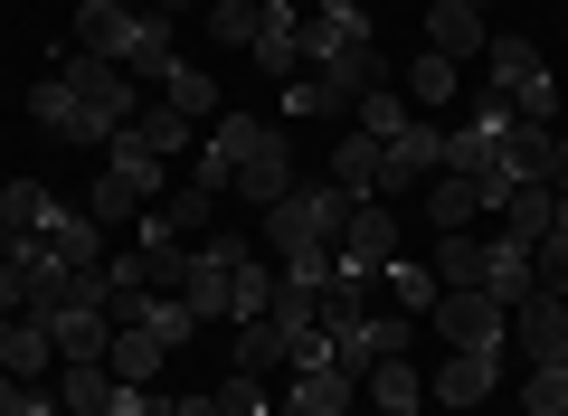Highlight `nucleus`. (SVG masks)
<instances>
[{
  "mask_svg": "<svg viewBox=\"0 0 568 416\" xmlns=\"http://www.w3.org/2000/svg\"><path fill=\"white\" fill-rule=\"evenodd\" d=\"M351 209H361V199L332 190V180H294V190L265 209V246H275L284 265H294V256H332L342 227H351Z\"/></svg>",
  "mask_w": 568,
  "mask_h": 416,
  "instance_id": "nucleus-2",
  "label": "nucleus"
},
{
  "mask_svg": "<svg viewBox=\"0 0 568 416\" xmlns=\"http://www.w3.org/2000/svg\"><path fill=\"white\" fill-rule=\"evenodd\" d=\"M29 114H39V133H58V142H114L95 114H85V95H67L58 77H48V85H29Z\"/></svg>",
  "mask_w": 568,
  "mask_h": 416,
  "instance_id": "nucleus-21",
  "label": "nucleus"
},
{
  "mask_svg": "<svg viewBox=\"0 0 568 416\" xmlns=\"http://www.w3.org/2000/svg\"><path fill=\"white\" fill-rule=\"evenodd\" d=\"M379 284L398 294V313H417V322L436 313V294H446V284H436V265H417V256H388V275H379Z\"/></svg>",
  "mask_w": 568,
  "mask_h": 416,
  "instance_id": "nucleus-32",
  "label": "nucleus"
},
{
  "mask_svg": "<svg viewBox=\"0 0 568 416\" xmlns=\"http://www.w3.org/2000/svg\"><path fill=\"white\" fill-rule=\"evenodd\" d=\"M0 313H29V275L10 256H0Z\"/></svg>",
  "mask_w": 568,
  "mask_h": 416,
  "instance_id": "nucleus-46",
  "label": "nucleus"
},
{
  "mask_svg": "<svg viewBox=\"0 0 568 416\" xmlns=\"http://www.w3.org/2000/svg\"><path fill=\"white\" fill-rule=\"evenodd\" d=\"M77 48L114 58L123 77H171V67H181L171 20L152 10V0H85V10H77Z\"/></svg>",
  "mask_w": 568,
  "mask_h": 416,
  "instance_id": "nucleus-1",
  "label": "nucleus"
},
{
  "mask_svg": "<svg viewBox=\"0 0 568 416\" xmlns=\"http://www.w3.org/2000/svg\"><path fill=\"white\" fill-rule=\"evenodd\" d=\"M123 133H133L142 152H162V161H181L190 142H200V123H190V114H171V104H152V114H133V123H123Z\"/></svg>",
  "mask_w": 568,
  "mask_h": 416,
  "instance_id": "nucleus-29",
  "label": "nucleus"
},
{
  "mask_svg": "<svg viewBox=\"0 0 568 416\" xmlns=\"http://www.w3.org/2000/svg\"><path fill=\"white\" fill-rule=\"evenodd\" d=\"M426 219H436V237H465V227L484 219V190H474L465 171H436L426 180Z\"/></svg>",
  "mask_w": 568,
  "mask_h": 416,
  "instance_id": "nucleus-24",
  "label": "nucleus"
},
{
  "mask_svg": "<svg viewBox=\"0 0 568 416\" xmlns=\"http://www.w3.org/2000/svg\"><path fill=\"white\" fill-rule=\"evenodd\" d=\"M493 219H503V237L540 246L549 227H559V190H549V180H511V190H503V209H493Z\"/></svg>",
  "mask_w": 568,
  "mask_h": 416,
  "instance_id": "nucleus-20",
  "label": "nucleus"
},
{
  "mask_svg": "<svg viewBox=\"0 0 568 416\" xmlns=\"http://www.w3.org/2000/svg\"><path fill=\"white\" fill-rule=\"evenodd\" d=\"M58 397L77 416H104V397H114V369H104V359H67L58 369Z\"/></svg>",
  "mask_w": 568,
  "mask_h": 416,
  "instance_id": "nucleus-34",
  "label": "nucleus"
},
{
  "mask_svg": "<svg viewBox=\"0 0 568 416\" xmlns=\"http://www.w3.org/2000/svg\"><path fill=\"white\" fill-rule=\"evenodd\" d=\"M549 190L568 199V133H559V152H549Z\"/></svg>",
  "mask_w": 568,
  "mask_h": 416,
  "instance_id": "nucleus-48",
  "label": "nucleus"
},
{
  "mask_svg": "<svg viewBox=\"0 0 568 416\" xmlns=\"http://www.w3.org/2000/svg\"><path fill=\"white\" fill-rule=\"evenodd\" d=\"M39 246H48V265H67V275H77V265H104V227L85 219V199H58V219L39 227Z\"/></svg>",
  "mask_w": 568,
  "mask_h": 416,
  "instance_id": "nucleus-16",
  "label": "nucleus"
},
{
  "mask_svg": "<svg viewBox=\"0 0 568 416\" xmlns=\"http://www.w3.org/2000/svg\"><path fill=\"white\" fill-rule=\"evenodd\" d=\"M521 416H568V359H530V378H521Z\"/></svg>",
  "mask_w": 568,
  "mask_h": 416,
  "instance_id": "nucleus-36",
  "label": "nucleus"
},
{
  "mask_svg": "<svg viewBox=\"0 0 568 416\" xmlns=\"http://www.w3.org/2000/svg\"><path fill=\"white\" fill-rule=\"evenodd\" d=\"M284 190H294V133H275V123H265L256 152L237 161V199H246V209H275Z\"/></svg>",
  "mask_w": 568,
  "mask_h": 416,
  "instance_id": "nucleus-12",
  "label": "nucleus"
},
{
  "mask_svg": "<svg viewBox=\"0 0 568 416\" xmlns=\"http://www.w3.org/2000/svg\"><path fill=\"white\" fill-rule=\"evenodd\" d=\"M530 284H540V256H530L521 237H484V294L503 303V313L530 294Z\"/></svg>",
  "mask_w": 568,
  "mask_h": 416,
  "instance_id": "nucleus-22",
  "label": "nucleus"
},
{
  "mask_svg": "<svg viewBox=\"0 0 568 416\" xmlns=\"http://www.w3.org/2000/svg\"><path fill=\"white\" fill-rule=\"evenodd\" d=\"M503 123H511V104H484V114H465V123L446 133V171L493 180V161H503Z\"/></svg>",
  "mask_w": 568,
  "mask_h": 416,
  "instance_id": "nucleus-14",
  "label": "nucleus"
},
{
  "mask_svg": "<svg viewBox=\"0 0 568 416\" xmlns=\"http://www.w3.org/2000/svg\"><path fill=\"white\" fill-rule=\"evenodd\" d=\"M256 133H265L256 114H219V123H209V133H200V152H190V190L227 199V190H237V161L256 152Z\"/></svg>",
  "mask_w": 568,
  "mask_h": 416,
  "instance_id": "nucleus-8",
  "label": "nucleus"
},
{
  "mask_svg": "<svg viewBox=\"0 0 568 416\" xmlns=\"http://www.w3.org/2000/svg\"><path fill=\"white\" fill-rule=\"evenodd\" d=\"M284 114H294V123H332V114H342V95H332L323 77H284Z\"/></svg>",
  "mask_w": 568,
  "mask_h": 416,
  "instance_id": "nucleus-43",
  "label": "nucleus"
},
{
  "mask_svg": "<svg viewBox=\"0 0 568 416\" xmlns=\"http://www.w3.org/2000/svg\"><path fill=\"white\" fill-rule=\"evenodd\" d=\"M162 104H171V114H190V123H209V114H219V85H209V67H171V77H162Z\"/></svg>",
  "mask_w": 568,
  "mask_h": 416,
  "instance_id": "nucleus-33",
  "label": "nucleus"
},
{
  "mask_svg": "<svg viewBox=\"0 0 568 416\" xmlns=\"http://www.w3.org/2000/svg\"><path fill=\"white\" fill-rule=\"evenodd\" d=\"M484 58H493V104H511L521 123H559V77L530 39H493Z\"/></svg>",
  "mask_w": 568,
  "mask_h": 416,
  "instance_id": "nucleus-4",
  "label": "nucleus"
},
{
  "mask_svg": "<svg viewBox=\"0 0 568 416\" xmlns=\"http://www.w3.org/2000/svg\"><path fill=\"white\" fill-rule=\"evenodd\" d=\"M256 256V237H237V227H209L200 246H190V275H181V303L200 322H227V303H237V265Z\"/></svg>",
  "mask_w": 568,
  "mask_h": 416,
  "instance_id": "nucleus-3",
  "label": "nucleus"
},
{
  "mask_svg": "<svg viewBox=\"0 0 568 416\" xmlns=\"http://www.w3.org/2000/svg\"><path fill=\"white\" fill-rule=\"evenodd\" d=\"M407 322H417V313H351L342 332H323V341H332V359L361 378V359H398L407 351Z\"/></svg>",
  "mask_w": 568,
  "mask_h": 416,
  "instance_id": "nucleus-10",
  "label": "nucleus"
},
{
  "mask_svg": "<svg viewBox=\"0 0 568 416\" xmlns=\"http://www.w3.org/2000/svg\"><path fill=\"white\" fill-rule=\"evenodd\" d=\"M104 416H171V397L152 388V378H114V397H104Z\"/></svg>",
  "mask_w": 568,
  "mask_h": 416,
  "instance_id": "nucleus-45",
  "label": "nucleus"
},
{
  "mask_svg": "<svg viewBox=\"0 0 568 416\" xmlns=\"http://www.w3.org/2000/svg\"><path fill=\"white\" fill-rule=\"evenodd\" d=\"M256 10H265V0H209V39L246 48V39H256Z\"/></svg>",
  "mask_w": 568,
  "mask_h": 416,
  "instance_id": "nucleus-44",
  "label": "nucleus"
},
{
  "mask_svg": "<svg viewBox=\"0 0 568 416\" xmlns=\"http://www.w3.org/2000/svg\"><path fill=\"white\" fill-rule=\"evenodd\" d=\"M436 171H446V133H436V123H407L398 142H379V199L426 190Z\"/></svg>",
  "mask_w": 568,
  "mask_h": 416,
  "instance_id": "nucleus-9",
  "label": "nucleus"
},
{
  "mask_svg": "<svg viewBox=\"0 0 568 416\" xmlns=\"http://www.w3.org/2000/svg\"><path fill=\"white\" fill-rule=\"evenodd\" d=\"M209 209H219V199H209V190H162V199H152V209H142V237H181V246H200L209 227H219V219H209Z\"/></svg>",
  "mask_w": 568,
  "mask_h": 416,
  "instance_id": "nucleus-19",
  "label": "nucleus"
},
{
  "mask_svg": "<svg viewBox=\"0 0 568 416\" xmlns=\"http://www.w3.org/2000/svg\"><path fill=\"white\" fill-rule=\"evenodd\" d=\"M142 209H152V199H142L133 180H123L114 161H104V180L85 190V219H95V227H142Z\"/></svg>",
  "mask_w": 568,
  "mask_h": 416,
  "instance_id": "nucleus-28",
  "label": "nucleus"
},
{
  "mask_svg": "<svg viewBox=\"0 0 568 416\" xmlns=\"http://www.w3.org/2000/svg\"><path fill=\"white\" fill-rule=\"evenodd\" d=\"M48 219H58V190L48 180H0V227L10 237H39Z\"/></svg>",
  "mask_w": 568,
  "mask_h": 416,
  "instance_id": "nucleus-27",
  "label": "nucleus"
},
{
  "mask_svg": "<svg viewBox=\"0 0 568 416\" xmlns=\"http://www.w3.org/2000/svg\"><path fill=\"white\" fill-rule=\"evenodd\" d=\"M398 95H407V104H446V95H455V58H436V48H426V58L407 67Z\"/></svg>",
  "mask_w": 568,
  "mask_h": 416,
  "instance_id": "nucleus-42",
  "label": "nucleus"
},
{
  "mask_svg": "<svg viewBox=\"0 0 568 416\" xmlns=\"http://www.w3.org/2000/svg\"><path fill=\"white\" fill-rule=\"evenodd\" d=\"M209 397H219V416H284L275 397H265V378H246V369H227Z\"/></svg>",
  "mask_w": 568,
  "mask_h": 416,
  "instance_id": "nucleus-41",
  "label": "nucleus"
},
{
  "mask_svg": "<svg viewBox=\"0 0 568 416\" xmlns=\"http://www.w3.org/2000/svg\"><path fill=\"white\" fill-rule=\"evenodd\" d=\"M388 256H398V209H379V199H361L342 227V246H332V284H379Z\"/></svg>",
  "mask_w": 568,
  "mask_h": 416,
  "instance_id": "nucleus-5",
  "label": "nucleus"
},
{
  "mask_svg": "<svg viewBox=\"0 0 568 416\" xmlns=\"http://www.w3.org/2000/svg\"><path fill=\"white\" fill-rule=\"evenodd\" d=\"M493 397V351H446L436 359V407H484Z\"/></svg>",
  "mask_w": 568,
  "mask_h": 416,
  "instance_id": "nucleus-23",
  "label": "nucleus"
},
{
  "mask_svg": "<svg viewBox=\"0 0 568 416\" xmlns=\"http://www.w3.org/2000/svg\"><path fill=\"white\" fill-rule=\"evenodd\" d=\"M426 48H436V58H484L493 29H484L474 0H426Z\"/></svg>",
  "mask_w": 568,
  "mask_h": 416,
  "instance_id": "nucleus-18",
  "label": "nucleus"
},
{
  "mask_svg": "<svg viewBox=\"0 0 568 416\" xmlns=\"http://www.w3.org/2000/svg\"><path fill=\"white\" fill-rule=\"evenodd\" d=\"M511 332H521L530 359H568V294L559 284H530V294L511 303Z\"/></svg>",
  "mask_w": 568,
  "mask_h": 416,
  "instance_id": "nucleus-13",
  "label": "nucleus"
},
{
  "mask_svg": "<svg viewBox=\"0 0 568 416\" xmlns=\"http://www.w3.org/2000/svg\"><path fill=\"white\" fill-rule=\"evenodd\" d=\"M313 322H237V359H227V369H246V378H275V369H294V341H304Z\"/></svg>",
  "mask_w": 568,
  "mask_h": 416,
  "instance_id": "nucleus-15",
  "label": "nucleus"
},
{
  "mask_svg": "<svg viewBox=\"0 0 568 416\" xmlns=\"http://www.w3.org/2000/svg\"><path fill=\"white\" fill-rule=\"evenodd\" d=\"M246 48H256V67H265V77H294V48H304V20H294L284 0H265V10H256V39H246Z\"/></svg>",
  "mask_w": 568,
  "mask_h": 416,
  "instance_id": "nucleus-25",
  "label": "nucleus"
},
{
  "mask_svg": "<svg viewBox=\"0 0 568 416\" xmlns=\"http://www.w3.org/2000/svg\"><path fill=\"white\" fill-rule=\"evenodd\" d=\"M265 313H275V265L246 256V265H237V303H227V322H265Z\"/></svg>",
  "mask_w": 568,
  "mask_h": 416,
  "instance_id": "nucleus-39",
  "label": "nucleus"
},
{
  "mask_svg": "<svg viewBox=\"0 0 568 416\" xmlns=\"http://www.w3.org/2000/svg\"><path fill=\"white\" fill-rule=\"evenodd\" d=\"M48 341H58V369H67V359H104V341H114V313H77V322H58Z\"/></svg>",
  "mask_w": 568,
  "mask_h": 416,
  "instance_id": "nucleus-37",
  "label": "nucleus"
},
{
  "mask_svg": "<svg viewBox=\"0 0 568 416\" xmlns=\"http://www.w3.org/2000/svg\"><path fill=\"white\" fill-rule=\"evenodd\" d=\"M474 10H493V0H474Z\"/></svg>",
  "mask_w": 568,
  "mask_h": 416,
  "instance_id": "nucleus-49",
  "label": "nucleus"
},
{
  "mask_svg": "<svg viewBox=\"0 0 568 416\" xmlns=\"http://www.w3.org/2000/svg\"><path fill=\"white\" fill-rule=\"evenodd\" d=\"M436 284H446V294L455 284H484V237H474V227L465 237H436Z\"/></svg>",
  "mask_w": 568,
  "mask_h": 416,
  "instance_id": "nucleus-40",
  "label": "nucleus"
},
{
  "mask_svg": "<svg viewBox=\"0 0 568 416\" xmlns=\"http://www.w3.org/2000/svg\"><path fill=\"white\" fill-rule=\"evenodd\" d=\"M426 322H436V341H446V351H493V359H503V341H511V313L484 294V284L436 294V313H426Z\"/></svg>",
  "mask_w": 568,
  "mask_h": 416,
  "instance_id": "nucleus-6",
  "label": "nucleus"
},
{
  "mask_svg": "<svg viewBox=\"0 0 568 416\" xmlns=\"http://www.w3.org/2000/svg\"><path fill=\"white\" fill-rule=\"evenodd\" d=\"M162 359H171V351L142 332V322H114V341H104V369H114V378H152Z\"/></svg>",
  "mask_w": 568,
  "mask_h": 416,
  "instance_id": "nucleus-30",
  "label": "nucleus"
},
{
  "mask_svg": "<svg viewBox=\"0 0 568 416\" xmlns=\"http://www.w3.org/2000/svg\"><path fill=\"white\" fill-rule=\"evenodd\" d=\"M369 397H379V416H417L426 407V369H417V359H369Z\"/></svg>",
  "mask_w": 568,
  "mask_h": 416,
  "instance_id": "nucleus-26",
  "label": "nucleus"
},
{
  "mask_svg": "<svg viewBox=\"0 0 568 416\" xmlns=\"http://www.w3.org/2000/svg\"><path fill=\"white\" fill-rule=\"evenodd\" d=\"M351 114H361V123H351V133H369V142H398L407 123H417V114H407V95H398V85H379V95H361V104H351Z\"/></svg>",
  "mask_w": 568,
  "mask_h": 416,
  "instance_id": "nucleus-35",
  "label": "nucleus"
},
{
  "mask_svg": "<svg viewBox=\"0 0 568 416\" xmlns=\"http://www.w3.org/2000/svg\"><path fill=\"white\" fill-rule=\"evenodd\" d=\"M342 48H369V10H361V0H323V10L304 20L294 77H304V67H323V58H342Z\"/></svg>",
  "mask_w": 568,
  "mask_h": 416,
  "instance_id": "nucleus-11",
  "label": "nucleus"
},
{
  "mask_svg": "<svg viewBox=\"0 0 568 416\" xmlns=\"http://www.w3.org/2000/svg\"><path fill=\"white\" fill-rule=\"evenodd\" d=\"M58 85H67V95H85V114H95L104 133L133 123V77H123L114 58H95V48H67V58H58Z\"/></svg>",
  "mask_w": 568,
  "mask_h": 416,
  "instance_id": "nucleus-7",
  "label": "nucleus"
},
{
  "mask_svg": "<svg viewBox=\"0 0 568 416\" xmlns=\"http://www.w3.org/2000/svg\"><path fill=\"white\" fill-rule=\"evenodd\" d=\"M342 407H351V369H342V359L284 369V416H342Z\"/></svg>",
  "mask_w": 568,
  "mask_h": 416,
  "instance_id": "nucleus-17",
  "label": "nucleus"
},
{
  "mask_svg": "<svg viewBox=\"0 0 568 416\" xmlns=\"http://www.w3.org/2000/svg\"><path fill=\"white\" fill-rule=\"evenodd\" d=\"M171 416H219V397H209V388L200 397H171Z\"/></svg>",
  "mask_w": 568,
  "mask_h": 416,
  "instance_id": "nucleus-47",
  "label": "nucleus"
},
{
  "mask_svg": "<svg viewBox=\"0 0 568 416\" xmlns=\"http://www.w3.org/2000/svg\"><path fill=\"white\" fill-rule=\"evenodd\" d=\"M332 190L379 199V142H369V133H342V152H332Z\"/></svg>",
  "mask_w": 568,
  "mask_h": 416,
  "instance_id": "nucleus-31",
  "label": "nucleus"
},
{
  "mask_svg": "<svg viewBox=\"0 0 568 416\" xmlns=\"http://www.w3.org/2000/svg\"><path fill=\"white\" fill-rule=\"evenodd\" d=\"M114 171H123V180H133V190H142V199H162V190H171V161H162V152H142V142H133V133H114Z\"/></svg>",
  "mask_w": 568,
  "mask_h": 416,
  "instance_id": "nucleus-38",
  "label": "nucleus"
}]
</instances>
